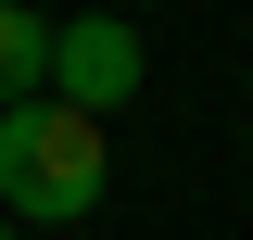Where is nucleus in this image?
Segmentation results:
<instances>
[{
  "label": "nucleus",
  "instance_id": "20e7f679",
  "mask_svg": "<svg viewBox=\"0 0 253 240\" xmlns=\"http://www.w3.org/2000/svg\"><path fill=\"white\" fill-rule=\"evenodd\" d=\"M0 240H13V215H0Z\"/></svg>",
  "mask_w": 253,
  "mask_h": 240
},
{
  "label": "nucleus",
  "instance_id": "7ed1b4c3",
  "mask_svg": "<svg viewBox=\"0 0 253 240\" xmlns=\"http://www.w3.org/2000/svg\"><path fill=\"white\" fill-rule=\"evenodd\" d=\"M51 89V13H26V0H0V114L13 101Z\"/></svg>",
  "mask_w": 253,
  "mask_h": 240
},
{
  "label": "nucleus",
  "instance_id": "f257e3e1",
  "mask_svg": "<svg viewBox=\"0 0 253 240\" xmlns=\"http://www.w3.org/2000/svg\"><path fill=\"white\" fill-rule=\"evenodd\" d=\"M101 190H114L101 114H76V101H51V89L0 114V215H13V228H76V215H101Z\"/></svg>",
  "mask_w": 253,
  "mask_h": 240
},
{
  "label": "nucleus",
  "instance_id": "f03ea898",
  "mask_svg": "<svg viewBox=\"0 0 253 240\" xmlns=\"http://www.w3.org/2000/svg\"><path fill=\"white\" fill-rule=\"evenodd\" d=\"M139 76H152V51H139L126 13H76V26H51V101H76V114H126Z\"/></svg>",
  "mask_w": 253,
  "mask_h": 240
}]
</instances>
